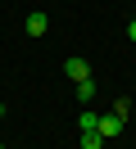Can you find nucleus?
<instances>
[{
  "label": "nucleus",
  "instance_id": "1",
  "mask_svg": "<svg viewBox=\"0 0 136 149\" xmlns=\"http://www.w3.org/2000/svg\"><path fill=\"white\" fill-rule=\"evenodd\" d=\"M123 127H127V118H118V113H100V122H95V131H100L104 140H118Z\"/></svg>",
  "mask_w": 136,
  "mask_h": 149
},
{
  "label": "nucleus",
  "instance_id": "2",
  "mask_svg": "<svg viewBox=\"0 0 136 149\" xmlns=\"http://www.w3.org/2000/svg\"><path fill=\"white\" fill-rule=\"evenodd\" d=\"M63 72H68V81H86V77H91V63L82 54H73L68 63H63Z\"/></svg>",
  "mask_w": 136,
  "mask_h": 149
},
{
  "label": "nucleus",
  "instance_id": "3",
  "mask_svg": "<svg viewBox=\"0 0 136 149\" xmlns=\"http://www.w3.org/2000/svg\"><path fill=\"white\" fill-rule=\"evenodd\" d=\"M23 27L32 32V36H45V32H50V18H45L41 9H32V14H27V23H23Z\"/></svg>",
  "mask_w": 136,
  "mask_h": 149
},
{
  "label": "nucleus",
  "instance_id": "4",
  "mask_svg": "<svg viewBox=\"0 0 136 149\" xmlns=\"http://www.w3.org/2000/svg\"><path fill=\"white\" fill-rule=\"evenodd\" d=\"M73 86H77V104H91V100H95V81H91V77H86V81H73Z\"/></svg>",
  "mask_w": 136,
  "mask_h": 149
},
{
  "label": "nucleus",
  "instance_id": "5",
  "mask_svg": "<svg viewBox=\"0 0 136 149\" xmlns=\"http://www.w3.org/2000/svg\"><path fill=\"white\" fill-rule=\"evenodd\" d=\"M109 140L100 136V131H82V149H104Z\"/></svg>",
  "mask_w": 136,
  "mask_h": 149
},
{
  "label": "nucleus",
  "instance_id": "6",
  "mask_svg": "<svg viewBox=\"0 0 136 149\" xmlns=\"http://www.w3.org/2000/svg\"><path fill=\"white\" fill-rule=\"evenodd\" d=\"M95 122H100V113H91V109H86V113L77 118V127H82V131H95Z\"/></svg>",
  "mask_w": 136,
  "mask_h": 149
},
{
  "label": "nucleus",
  "instance_id": "7",
  "mask_svg": "<svg viewBox=\"0 0 136 149\" xmlns=\"http://www.w3.org/2000/svg\"><path fill=\"white\" fill-rule=\"evenodd\" d=\"M113 113H118V118H127V113H132V100H127V95H123V100H113Z\"/></svg>",
  "mask_w": 136,
  "mask_h": 149
},
{
  "label": "nucleus",
  "instance_id": "8",
  "mask_svg": "<svg viewBox=\"0 0 136 149\" xmlns=\"http://www.w3.org/2000/svg\"><path fill=\"white\" fill-rule=\"evenodd\" d=\"M127 41H136V18H132V23H127Z\"/></svg>",
  "mask_w": 136,
  "mask_h": 149
},
{
  "label": "nucleus",
  "instance_id": "9",
  "mask_svg": "<svg viewBox=\"0 0 136 149\" xmlns=\"http://www.w3.org/2000/svg\"><path fill=\"white\" fill-rule=\"evenodd\" d=\"M0 149H5V145H0Z\"/></svg>",
  "mask_w": 136,
  "mask_h": 149
}]
</instances>
